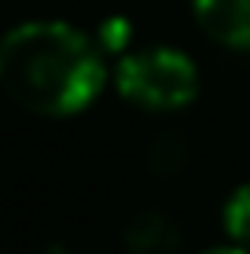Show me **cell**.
<instances>
[{"label":"cell","mask_w":250,"mask_h":254,"mask_svg":"<svg viewBox=\"0 0 250 254\" xmlns=\"http://www.w3.org/2000/svg\"><path fill=\"white\" fill-rule=\"evenodd\" d=\"M103 48L70 22H19L0 37V89L48 118L85 111L103 89Z\"/></svg>","instance_id":"1"},{"label":"cell","mask_w":250,"mask_h":254,"mask_svg":"<svg viewBox=\"0 0 250 254\" xmlns=\"http://www.w3.org/2000/svg\"><path fill=\"white\" fill-rule=\"evenodd\" d=\"M125 247H129V254H173L180 247V229L173 217L158 214V210H148V214L129 221Z\"/></svg>","instance_id":"4"},{"label":"cell","mask_w":250,"mask_h":254,"mask_svg":"<svg viewBox=\"0 0 250 254\" xmlns=\"http://www.w3.org/2000/svg\"><path fill=\"white\" fill-rule=\"evenodd\" d=\"M206 254H247V251H239V247H217V251H206Z\"/></svg>","instance_id":"6"},{"label":"cell","mask_w":250,"mask_h":254,"mask_svg":"<svg viewBox=\"0 0 250 254\" xmlns=\"http://www.w3.org/2000/svg\"><path fill=\"white\" fill-rule=\"evenodd\" d=\"M225 232L232 240V247L250 254V185L236 188L225 203Z\"/></svg>","instance_id":"5"},{"label":"cell","mask_w":250,"mask_h":254,"mask_svg":"<svg viewBox=\"0 0 250 254\" xmlns=\"http://www.w3.org/2000/svg\"><path fill=\"white\" fill-rule=\"evenodd\" d=\"M114 85L136 107L180 111L199 96V70L180 48L151 45L118 59Z\"/></svg>","instance_id":"2"},{"label":"cell","mask_w":250,"mask_h":254,"mask_svg":"<svg viewBox=\"0 0 250 254\" xmlns=\"http://www.w3.org/2000/svg\"><path fill=\"white\" fill-rule=\"evenodd\" d=\"M192 7L217 45L250 48V0H192Z\"/></svg>","instance_id":"3"}]
</instances>
